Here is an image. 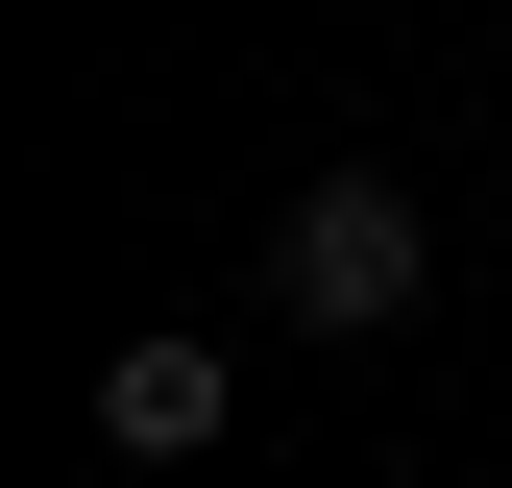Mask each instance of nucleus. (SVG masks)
Instances as JSON below:
<instances>
[{"label": "nucleus", "mask_w": 512, "mask_h": 488, "mask_svg": "<svg viewBox=\"0 0 512 488\" xmlns=\"http://www.w3.org/2000/svg\"><path fill=\"white\" fill-rule=\"evenodd\" d=\"M415 269H439V244H415V196H391V171H317V196L269 220V293H293L317 342H366V318H415Z\"/></svg>", "instance_id": "obj_1"}, {"label": "nucleus", "mask_w": 512, "mask_h": 488, "mask_svg": "<svg viewBox=\"0 0 512 488\" xmlns=\"http://www.w3.org/2000/svg\"><path fill=\"white\" fill-rule=\"evenodd\" d=\"M98 440H122V464H196V440H220V342H196V318H147V342L98 366Z\"/></svg>", "instance_id": "obj_2"}]
</instances>
